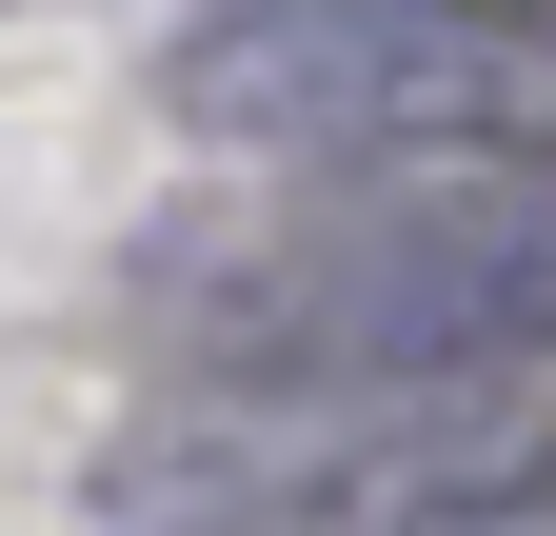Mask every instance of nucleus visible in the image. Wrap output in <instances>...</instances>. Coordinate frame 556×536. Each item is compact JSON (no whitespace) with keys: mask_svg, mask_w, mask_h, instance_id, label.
<instances>
[{"mask_svg":"<svg viewBox=\"0 0 556 536\" xmlns=\"http://www.w3.org/2000/svg\"><path fill=\"white\" fill-rule=\"evenodd\" d=\"M179 378H556V159H299L139 239Z\"/></svg>","mask_w":556,"mask_h":536,"instance_id":"f257e3e1","label":"nucleus"},{"mask_svg":"<svg viewBox=\"0 0 556 536\" xmlns=\"http://www.w3.org/2000/svg\"><path fill=\"white\" fill-rule=\"evenodd\" d=\"M160 119L219 179L299 159H556V0H199Z\"/></svg>","mask_w":556,"mask_h":536,"instance_id":"7ed1b4c3","label":"nucleus"},{"mask_svg":"<svg viewBox=\"0 0 556 536\" xmlns=\"http://www.w3.org/2000/svg\"><path fill=\"white\" fill-rule=\"evenodd\" d=\"M556 378H179L100 437V536H517Z\"/></svg>","mask_w":556,"mask_h":536,"instance_id":"f03ea898","label":"nucleus"}]
</instances>
